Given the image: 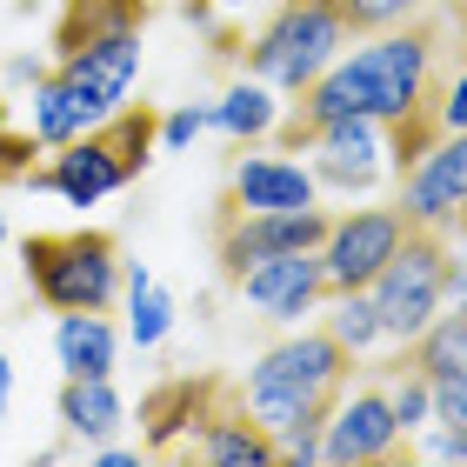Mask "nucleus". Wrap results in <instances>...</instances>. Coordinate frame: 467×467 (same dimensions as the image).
I'll return each instance as SVG.
<instances>
[{"mask_svg": "<svg viewBox=\"0 0 467 467\" xmlns=\"http://www.w3.org/2000/svg\"><path fill=\"white\" fill-rule=\"evenodd\" d=\"M448 67H454L448 20L420 7V14L400 20V27L368 34V47H360L354 60H327L307 88H294L301 100H294L287 120H274L267 134L281 147H314L321 127L368 114V120H380V140H388L394 174H408V167L448 134V127H441Z\"/></svg>", "mask_w": 467, "mask_h": 467, "instance_id": "f257e3e1", "label": "nucleus"}, {"mask_svg": "<svg viewBox=\"0 0 467 467\" xmlns=\"http://www.w3.org/2000/svg\"><path fill=\"white\" fill-rule=\"evenodd\" d=\"M354 380V348H341L327 327L301 334V341H281L274 354H261L241 388L247 408L261 414V428L281 441V461H321V428L334 414V400L348 394Z\"/></svg>", "mask_w": 467, "mask_h": 467, "instance_id": "f03ea898", "label": "nucleus"}, {"mask_svg": "<svg viewBox=\"0 0 467 467\" xmlns=\"http://www.w3.org/2000/svg\"><path fill=\"white\" fill-rule=\"evenodd\" d=\"M154 140H161V114L147 108H120L108 120H94L88 134H74L67 147H54V161L47 167H34V187H47V194H60L67 207H94V201H108L114 187H127L147 167V154H154Z\"/></svg>", "mask_w": 467, "mask_h": 467, "instance_id": "7ed1b4c3", "label": "nucleus"}, {"mask_svg": "<svg viewBox=\"0 0 467 467\" xmlns=\"http://www.w3.org/2000/svg\"><path fill=\"white\" fill-rule=\"evenodd\" d=\"M20 267H27V287L54 314H108L127 261H120L114 234L74 227V234H27L20 241Z\"/></svg>", "mask_w": 467, "mask_h": 467, "instance_id": "20e7f679", "label": "nucleus"}, {"mask_svg": "<svg viewBox=\"0 0 467 467\" xmlns=\"http://www.w3.org/2000/svg\"><path fill=\"white\" fill-rule=\"evenodd\" d=\"M448 261H454L448 227L400 214V247L388 254V267L368 281V301H374V314H380V334L414 341V334L434 321L441 301H448Z\"/></svg>", "mask_w": 467, "mask_h": 467, "instance_id": "39448f33", "label": "nucleus"}, {"mask_svg": "<svg viewBox=\"0 0 467 467\" xmlns=\"http://www.w3.org/2000/svg\"><path fill=\"white\" fill-rule=\"evenodd\" d=\"M341 40H348V14L334 7V0H281L274 20L247 40L241 54H247L254 80L294 94V88H307V80L341 54Z\"/></svg>", "mask_w": 467, "mask_h": 467, "instance_id": "423d86ee", "label": "nucleus"}, {"mask_svg": "<svg viewBox=\"0 0 467 467\" xmlns=\"http://www.w3.org/2000/svg\"><path fill=\"white\" fill-rule=\"evenodd\" d=\"M334 214L321 207H261V214H247V207H221L214 201V254H221V281L241 287V274L254 261H267V254H307L327 241Z\"/></svg>", "mask_w": 467, "mask_h": 467, "instance_id": "0eeeda50", "label": "nucleus"}, {"mask_svg": "<svg viewBox=\"0 0 467 467\" xmlns=\"http://www.w3.org/2000/svg\"><path fill=\"white\" fill-rule=\"evenodd\" d=\"M414 454V434L394 420V394L388 380H348V394L334 400L327 428H321V461H341V467H374V461H400Z\"/></svg>", "mask_w": 467, "mask_h": 467, "instance_id": "6e6552de", "label": "nucleus"}, {"mask_svg": "<svg viewBox=\"0 0 467 467\" xmlns=\"http://www.w3.org/2000/svg\"><path fill=\"white\" fill-rule=\"evenodd\" d=\"M400 247V207H354L327 227V241L314 247L321 254V294H360L388 267V254Z\"/></svg>", "mask_w": 467, "mask_h": 467, "instance_id": "1a4fd4ad", "label": "nucleus"}, {"mask_svg": "<svg viewBox=\"0 0 467 467\" xmlns=\"http://www.w3.org/2000/svg\"><path fill=\"white\" fill-rule=\"evenodd\" d=\"M187 454L194 461H214V467H267L281 461V441L261 428V414L247 408V388L241 380H214V400H207L194 441H187Z\"/></svg>", "mask_w": 467, "mask_h": 467, "instance_id": "9d476101", "label": "nucleus"}, {"mask_svg": "<svg viewBox=\"0 0 467 467\" xmlns=\"http://www.w3.org/2000/svg\"><path fill=\"white\" fill-rule=\"evenodd\" d=\"M54 74L67 80V94L88 108V120H108L127 100V88H134V74H140V27L100 34V40H88V47L60 54Z\"/></svg>", "mask_w": 467, "mask_h": 467, "instance_id": "9b49d317", "label": "nucleus"}, {"mask_svg": "<svg viewBox=\"0 0 467 467\" xmlns=\"http://www.w3.org/2000/svg\"><path fill=\"white\" fill-rule=\"evenodd\" d=\"M461 201H467V127H448V134L400 174V214L448 227Z\"/></svg>", "mask_w": 467, "mask_h": 467, "instance_id": "f8f14e48", "label": "nucleus"}, {"mask_svg": "<svg viewBox=\"0 0 467 467\" xmlns=\"http://www.w3.org/2000/svg\"><path fill=\"white\" fill-rule=\"evenodd\" d=\"M241 294L254 307L267 314V321H301L314 301H327L321 294V254H267V261H254L241 274Z\"/></svg>", "mask_w": 467, "mask_h": 467, "instance_id": "ddd939ff", "label": "nucleus"}, {"mask_svg": "<svg viewBox=\"0 0 467 467\" xmlns=\"http://www.w3.org/2000/svg\"><path fill=\"white\" fill-rule=\"evenodd\" d=\"M214 380L221 374H167L154 394L140 400V420H147V454H187L207 400H214Z\"/></svg>", "mask_w": 467, "mask_h": 467, "instance_id": "4468645a", "label": "nucleus"}, {"mask_svg": "<svg viewBox=\"0 0 467 467\" xmlns=\"http://www.w3.org/2000/svg\"><path fill=\"white\" fill-rule=\"evenodd\" d=\"M221 207H314V174L294 161H274V154H234V174H227V194Z\"/></svg>", "mask_w": 467, "mask_h": 467, "instance_id": "2eb2a0df", "label": "nucleus"}, {"mask_svg": "<svg viewBox=\"0 0 467 467\" xmlns=\"http://www.w3.org/2000/svg\"><path fill=\"white\" fill-rule=\"evenodd\" d=\"M314 147H321V174L327 187H374V174H380V120H368V114H354V120H334V127H321L314 134Z\"/></svg>", "mask_w": 467, "mask_h": 467, "instance_id": "dca6fc26", "label": "nucleus"}, {"mask_svg": "<svg viewBox=\"0 0 467 467\" xmlns=\"http://www.w3.org/2000/svg\"><path fill=\"white\" fill-rule=\"evenodd\" d=\"M147 14H154V0H67L54 20V54H74L120 27H147Z\"/></svg>", "mask_w": 467, "mask_h": 467, "instance_id": "f3484780", "label": "nucleus"}, {"mask_svg": "<svg viewBox=\"0 0 467 467\" xmlns=\"http://www.w3.org/2000/svg\"><path fill=\"white\" fill-rule=\"evenodd\" d=\"M120 394H114V374H67L60 388V420L67 434H88V441H108L120 428Z\"/></svg>", "mask_w": 467, "mask_h": 467, "instance_id": "a211bd4d", "label": "nucleus"}, {"mask_svg": "<svg viewBox=\"0 0 467 467\" xmlns=\"http://www.w3.org/2000/svg\"><path fill=\"white\" fill-rule=\"evenodd\" d=\"M114 327H108V314H60V327H54V354H60V368L67 374H114Z\"/></svg>", "mask_w": 467, "mask_h": 467, "instance_id": "6ab92c4d", "label": "nucleus"}, {"mask_svg": "<svg viewBox=\"0 0 467 467\" xmlns=\"http://www.w3.org/2000/svg\"><path fill=\"white\" fill-rule=\"evenodd\" d=\"M120 287H127V334H134V348H161L167 327H174V301H167V287L147 267H120Z\"/></svg>", "mask_w": 467, "mask_h": 467, "instance_id": "aec40b11", "label": "nucleus"}, {"mask_svg": "<svg viewBox=\"0 0 467 467\" xmlns=\"http://www.w3.org/2000/svg\"><path fill=\"white\" fill-rule=\"evenodd\" d=\"M207 127H221L234 147H241V140H267V127H274V94H267V80H241V88H227L221 108H207Z\"/></svg>", "mask_w": 467, "mask_h": 467, "instance_id": "412c9836", "label": "nucleus"}, {"mask_svg": "<svg viewBox=\"0 0 467 467\" xmlns=\"http://www.w3.org/2000/svg\"><path fill=\"white\" fill-rule=\"evenodd\" d=\"M88 108L67 94V80L47 74V80H34V140L40 147H67L74 134H88Z\"/></svg>", "mask_w": 467, "mask_h": 467, "instance_id": "4be33fe9", "label": "nucleus"}, {"mask_svg": "<svg viewBox=\"0 0 467 467\" xmlns=\"http://www.w3.org/2000/svg\"><path fill=\"white\" fill-rule=\"evenodd\" d=\"M321 327H327L341 348L360 354V348H368L374 334H380V314H374V301H368V287H360V294H334V314H327Z\"/></svg>", "mask_w": 467, "mask_h": 467, "instance_id": "5701e85b", "label": "nucleus"}, {"mask_svg": "<svg viewBox=\"0 0 467 467\" xmlns=\"http://www.w3.org/2000/svg\"><path fill=\"white\" fill-rule=\"evenodd\" d=\"M428 0H341L348 14V34H380V27H400L408 14H420Z\"/></svg>", "mask_w": 467, "mask_h": 467, "instance_id": "b1692460", "label": "nucleus"}, {"mask_svg": "<svg viewBox=\"0 0 467 467\" xmlns=\"http://www.w3.org/2000/svg\"><path fill=\"white\" fill-rule=\"evenodd\" d=\"M34 134H20V127L7 120V100H0V187H7V181H27L34 174Z\"/></svg>", "mask_w": 467, "mask_h": 467, "instance_id": "393cba45", "label": "nucleus"}, {"mask_svg": "<svg viewBox=\"0 0 467 467\" xmlns=\"http://www.w3.org/2000/svg\"><path fill=\"white\" fill-rule=\"evenodd\" d=\"M448 247H454V261H448V301L467 307V201L454 207V221H448Z\"/></svg>", "mask_w": 467, "mask_h": 467, "instance_id": "a878e982", "label": "nucleus"}, {"mask_svg": "<svg viewBox=\"0 0 467 467\" xmlns=\"http://www.w3.org/2000/svg\"><path fill=\"white\" fill-rule=\"evenodd\" d=\"M434 420L441 428H454V434H467V374H454V380H434Z\"/></svg>", "mask_w": 467, "mask_h": 467, "instance_id": "bb28decb", "label": "nucleus"}, {"mask_svg": "<svg viewBox=\"0 0 467 467\" xmlns=\"http://www.w3.org/2000/svg\"><path fill=\"white\" fill-rule=\"evenodd\" d=\"M441 127H467V47H454L448 94H441Z\"/></svg>", "mask_w": 467, "mask_h": 467, "instance_id": "cd10ccee", "label": "nucleus"}, {"mask_svg": "<svg viewBox=\"0 0 467 467\" xmlns=\"http://www.w3.org/2000/svg\"><path fill=\"white\" fill-rule=\"evenodd\" d=\"M201 127H207V108H181V114H167V120H161V140H167V147H187V140L201 134Z\"/></svg>", "mask_w": 467, "mask_h": 467, "instance_id": "c85d7f7f", "label": "nucleus"}, {"mask_svg": "<svg viewBox=\"0 0 467 467\" xmlns=\"http://www.w3.org/2000/svg\"><path fill=\"white\" fill-rule=\"evenodd\" d=\"M7 80H14V88H34V80H47V67H40L34 54H14L7 60Z\"/></svg>", "mask_w": 467, "mask_h": 467, "instance_id": "c756f323", "label": "nucleus"}, {"mask_svg": "<svg viewBox=\"0 0 467 467\" xmlns=\"http://www.w3.org/2000/svg\"><path fill=\"white\" fill-rule=\"evenodd\" d=\"M207 40H214V60H241V27H214L207 20Z\"/></svg>", "mask_w": 467, "mask_h": 467, "instance_id": "7c9ffc66", "label": "nucleus"}, {"mask_svg": "<svg viewBox=\"0 0 467 467\" xmlns=\"http://www.w3.org/2000/svg\"><path fill=\"white\" fill-rule=\"evenodd\" d=\"M181 20H194V27H207V20H214V0H181Z\"/></svg>", "mask_w": 467, "mask_h": 467, "instance_id": "2f4dec72", "label": "nucleus"}, {"mask_svg": "<svg viewBox=\"0 0 467 467\" xmlns=\"http://www.w3.org/2000/svg\"><path fill=\"white\" fill-rule=\"evenodd\" d=\"M7 400H14V368H7V354H0V420H7Z\"/></svg>", "mask_w": 467, "mask_h": 467, "instance_id": "473e14b6", "label": "nucleus"}, {"mask_svg": "<svg viewBox=\"0 0 467 467\" xmlns=\"http://www.w3.org/2000/svg\"><path fill=\"white\" fill-rule=\"evenodd\" d=\"M134 461H140L134 448H100V467H134Z\"/></svg>", "mask_w": 467, "mask_h": 467, "instance_id": "72a5a7b5", "label": "nucleus"}, {"mask_svg": "<svg viewBox=\"0 0 467 467\" xmlns=\"http://www.w3.org/2000/svg\"><path fill=\"white\" fill-rule=\"evenodd\" d=\"M448 27H461V40H467V0H454V7H448Z\"/></svg>", "mask_w": 467, "mask_h": 467, "instance_id": "f704fd0d", "label": "nucleus"}, {"mask_svg": "<svg viewBox=\"0 0 467 467\" xmlns=\"http://www.w3.org/2000/svg\"><path fill=\"white\" fill-rule=\"evenodd\" d=\"M34 7H40V0H14V14H34Z\"/></svg>", "mask_w": 467, "mask_h": 467, "instance_id": "c9c22d12", "label": "nucleus"}, {"mask_svg": "<svg viewBox=\"0 0 467 467\" xmlns=\"http://www.w3.org/2000/svg\"><path fill=\"white\" fill-rule=\"evenodd\" d=\"M214 7H247V0H214Z\"/></svg>", "mask_w": 467, "mask_h": 467, "instance_id": "e433bc0d", "label": "nucleus"}, {"mask_svg": "<svg viewBox=\"0 0 467 467\" xmlns=\"http://www.w3.org/2000/svg\"><path fill=\"white\" fill-rule=\"evenodd\" d=\"M0 241H7V214H0Z\"/></svg>", "mask_w": 467, "mask_h": 467, "instance_id": "4c0bfd02", "label": "nucleus"}, {"mask_svg": "<svg viewBox=\"0 0 467 467\" xmlns=\"http://www.w3.org/2000/svg\"><path fill=\"white\" fill-rule=\"evenodd\" d=\"M334 7H341V0H334Z\"/></svg>", "mask_w": 467, "mask_h": 467, "instance_id": "58836bf2", "label": "nucleus"}]
</instances>
